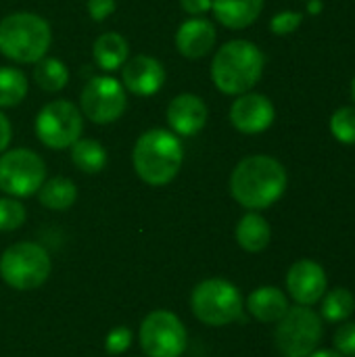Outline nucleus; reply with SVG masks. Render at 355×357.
<instances>
[{
  "instance_id": "nucleus-26",
  "label": "nucleus",
  "mask_w": 355,
  "mask_h": 357,
  "mask_svg": "<svg viewBox=\"0 0 355 357\" xmlns=\"http://www.w3.org/2000/svg\"><path fill=\"white\" fill-rule=\"evenodd\" d=\"M331 132L343 144H355V107H341L331 117Z\"/></svg>"
},
{
  "instance_id": "nucleus-27",
  "label": "nucleus",
  "mask_w": 355,
  "mask_h": 357,
  "mask_svg": "<svg viewBox=\"0 0 355 357\" xmlns=\"http://www.w3.org/2000/svg\"><path fill=\"white\" fill-rule=\"evenodd\" d=\"M25 222V207L15 197H0V232H13Z\"/></svg>"
},
{
  "instance_id": "nucleus-5",
  "label": "nucleus",
  "mask_w": 355,
  "mask_h": 357,
  "mask_svg": "<svg viewBox=\"0 0 355 357\" xmlns=\"http://www.w3.org/2000/svg\"><path fill=\"white\" fill-rule=\"evenodd\" d=\"M276 324L274 339L282 357H308L318 349L324 335L322 316L308 305L289 307Z\"/></svg>"
},
{
  "instance_id": "nucleus-25",
  "label": "nucleus",
  "mask_w": 355,
  "mask_h": 357,
  "mask_svg": "<svg viewBox=\"0 0 355 357\" xmlns=\"http://www.w3.org/2000/svg\"><path fill=\"white\" fill-rule=\"evenodd\" d=\"M27 77L17 67H0V109H10L27 96Z\"/></svg>"
},
{
  "instance_id": "nucleus-17",
  "label": "nucleus",
  "mask_w": 355,
  "mask_h": 357,
  "mask_svg": "<svg viewBox=\"0 0 355 357\" xmlns=\"http://www.w3.org/2000/svg\"><path fill=\"white\" fill-rule=\"evenodd\" d=\"M264 10V0H213L211 13L228 29H245L253 25Z\"/></svg>"
},
{
  "instance_id": "nucleus-7",
  "label": "nucleus",
  "mask_w": 355,
  "mask_h": 357,
  "mask_svg": "<svg viewBox=\"0 0 355 357\" xmlns=\"http://www.w3.org/2000/svg\"><path fill=\"white\" fill-rule=\"evenodd\" d=\"M50 255L36 243H17L0 257V276L17 291L42 287L50 276Z\"/></svg>"
},
{
  "instance_id": "nucleus-9",
  "label": "nucleus",
  "mask_w": 355,
  "mask_h": 357,
  "mask_svg": "<svg viewBox=\"0 0 355 357\" xmlns=\"http://www.w3.org/2000/svg\"><path fill=\"white\" fill-rule=\"evenodd\" d=\"M46 180V163L31 149H10L0 153V190L15 199L31 197Z\"/></svg>"
},
{
  "instance_id": "nucleus-35",
  "label": "nucleus",
  "mask_w": 355,
  "mask_h": 357,
  "mask_svg": "<svg viewBox=\"0 0 355 357\" xmlns=\"http://www.w3.org/2000/svg\"><path fill=\"white\" fill-rule=\"evenodd\" d=\"M352 96H354V100H355V79H354V84H352Z\"/></svg>"
},
{
  "instance_id": "nucleus-2",
  "label": "nucleus",
  "mask_w": 355,
  "mask_h": 357,
  "mask_svg": "<svg viewBox=\"0 0 355 357\" xmlns=\"http://www.w3.org/2000/svg\"><path fill=\"white\" fill-rule=\"evenodd\" d=\"M184 149L172 130L153 128L138 136L132 149V165L136 176L149 186L169 184L182 169Z\"/></svg>"
},
{
  "instance_id": "nucleus-34",
  "label": "nucleus",
  "mask_w": 355,
  "mask_h": 357,
  "mask_svg": "<svg viewBox=\"0 0 355 357\" xmlns=\"http://www.w3.org/2000/svg\"><path fill=\"white\" fill-rule=\"evenodd\" d=\"M308 357H343L339 351L335 349H316L314 354H310Z\"/></svg>"
},
{
  "instance_id": "nucleus-8",
  "label": "nucleus",
  "mask_w": 355,
  "mask_h": 357,
  "mask_svg": "<svg viewBox=\"0 0 355 357\" xmlns=\"http://www.w3.org/2000/svg\"><path fill=\"white\" fill-rule=\"evenodd\" d=\"M33 130L44 146L52 151H65L71 149L82 138L84 115L80 107H75L65 98L50 100L36 115Z\"/></svg>"
},
{
  "instance_id": "nucleus-30",
  "label": "nucleus",
  "mask_w": 355,
  "mask_h": 357,
  "mask_svg": "<svg viewBox=\"0 0 355 357\" xmlns=\"http://www.w3.org/2000/svg\"><path fill=\"white\" fill-rule=\"evenodd\" d=\"M132 343V333L123 326L111 331V335L107 337V351L109 354H121L130 347Z\"/></svg>"
},
{
  "instance_id": "nucleus-6",
  "label": "nucleus",
  "mask_w": 355,
  "mask_h": 357,
  "mask_svg": "<svg viewBox=\"0 0 355 357\" xmlns=\"http://www.w3.org/2000/svg\"><path fill=\"white\" fill-rule=\"evenodd\" d=\"M190 307L203 324L228 326L243 316V297L232 282L224 278H209L195 287Z\"/></svg>"
},
{
  "instance_id": "nucleus-24",
  "label": "nucleus",
  "mask_w": 355,
  "mask_h": 357,
  "mask_svg": "<svg viewBox=\"0 0 355 357\" xmlns=\"http://www.w3.org/2000/svg\"><path fill=\"white\" fill-rule=\"evenodd\" d=\"M320 301H322V310H320L322 320H328L333 324H341L354 316L355 297L349 289L337 287L333 291H326Z\"/></svg>"
},
{
  "instance_id": "nucleus-14",
  "label": "nucleus",
  "mask_w": 355,
  "mask_h": 357,
  "mask_svg": "<svg viewBox=\"0 0 355 357\" xmlns=\"http://www.w3.org/2000/svg\"><path fill=\"white\" fill-rule=\"evenodd\" d=\"M167 79L165 67L159 59L151 54H136L121 67V84L128 92L136 96L157 94Z\"/></svg>"
},
{
  "instance_id": "nucleus-10",
  "label": "nucleus",
  "mask_w": 355,
  "mask_h": 357,
  "mask_svg": "<svg viewBox=\"0 0 355 357\" xmlns=\"http://www.w3.org/2000/svg\"><path fill=\"white\" fill-rule=\"evenodd\" d=\"M128 107V96L123 84L111 75L92 77L80 94V111L86 119L98 126L117 121Z\"/></svg>"
},
{
  "instance_id": "nucleus-1",
  "label": "nucleus",
  "mask_w": 355,
  "mask_h": 357,
  "mask_svg": "<svg viewBox=\"0 0 355 357\" xmlns=\"http://www.w3.org/2000/svg\"><path fill=\"white\" fill-rule=\"evenodd\" d=\"M289 176L285 165L268 155H251L239 161L230 176V195L251 211L268 209L285 195Z\"/></svg>"
},
{
  "instance_id": "nucleus-33",
  "label": "nucleus",
  "mask_w": 355,
  "mask_h": 357,
  "mask_svg": "<svg viewBox=\"0 0 355 357\" xmlns=\"http://www.w3.org/2000/svg\"><path fill=\"white\" fill-rule=\"evenodd\" d=\"M10 138H13V126H10L8 117L0 109V153H4L8 149Z\"/></svg>"
},
{
  "instance_id": "nucleus-29",
  "label": "nucleus",
  "mask_w": 355,
  "mask_h": 357,
  "mask_svg": "<svg viewBox=\"0 0 355 357\" xmlns=\"http://www.w3.org/2000/svg\"><path fill=\"white\" fill-rule=\"evenodd\" d=\"M303 21V15L301 13H295V10H282L278 15L272 17L270 21V29L276 33V36H289L293 33Z\"/></svg>"
},
{
  "instance_id": "nucleus-3",
  "label": "nucleus",
  "mask_w": 355,
  "mask_h": 357,
  "mask_svg": "<svg viewBox=\"0 0 355 357\" xmlns=\"http://www.w3.org/2000/svg\"><path fill=\"white\" fill-rule=\"evenodd\" d=\"M264 67L266 56L257 44L249 40H230L213 54L211 82L220 92L241 96L251 92V88L262 79Z\"/></svg>"
},
{
  "instance_id": "nucleus-13",
  "label": "nucleus",
  "mask_w": 355,
  "mask_h": 357,
  "mask_svg": "<svg viewBox=\"0 0 355 357\" xmlns=\"http://www.w3.org/2000/svg\"><path fill=\"white\" fill-rule=\"evenodd\" d=\"M228 117L234 130L247 136H255L266 132L274 123L276 109L268 96L257 92H245L232 102Z\"/></svg>"
},
{
  "instance_id": "nucleus-36",
  "label": "nucleus",
  "mask_w": 355,
  "mask_h": 357,
  "mask_svg": "<svg viewBox=\"0 0 355 357\" xmlns=\"http://www.w3.org/2000/svg\"><path fill=\"white\" fill-rule=\"evenodd\" d=\"M354 357H355V356H354Z\"/></svg>"
},
{
  "instance_id": "nucleus-4",
  "label": "nucleus",
  "mask_w": 355,
  "mask_h": 357,
  "mask_svg": "<svg viewBox=\"0 0 355 357\" xmlns=\"http://www.w3.org/2000/svg\"><path fill=\"white\" fill-rule=\"evenodd\" d=\"M50 44L52 29L42 15L19 10L0 21V54L13 63L33 65L46 56Z\"/></svg>"
},
{
  "instance_id": "nucleus-11",
  "label": "nucleus",
  "mask_w": 355,
  "mask_h": 357,
  "mask_svg": "<svg viewBox=\"0 0 355 357\" xmlns=\"http://www.w3.org/2000/svg\"><path fill=\"white\" fill-rule=\"evenodd\" d=\"M140 345L149 357H180L186 349V328L167 310L151 312L140 324Z\"/></svg>"
},
{
  "instance_id": "nucleus-18",
  "label": "nucleus",
  "mask_w": 355,
  "mask_h": 357,
  "mask_svg": "<svg viewBox=\"0 0 355 357\" xmlns=\"http://www.w3.org/2000/svg\"><path fill=\"white\" fill-rule=\"evenodd\" d=\"M247 310L255 320H259L264 324H274L287 314L289 299L276 287H259L249 295Z\"/></svg>"
},
{
  "instance_id": "nucleus-20",
  "label": "nucleus",
  "mask_w": 355,
  "mask_h": 357,
  "mask_svg": "<svg viewBox=\"0 0 355 357\" xmlns=\"http://www.w3.org/2000/svg\"><path fill=\"white\" fill-rule=\"evenodd\" d=\"M234 234H236V243L241 249L249 253H262L270 245L272 228L264 215H259L257 211H249L239 220Z\"/></svg>"
},
{
  "instance_id": "nucleus-28",
  "label": "nucleus",
  "mask_w": 355,
  "mask_h": 357,
  "mask_svg": "<svg viewBox=\"0 0 355 357\" xmlns=\"http://www.w3.org/2000/svg\"><path fill=\"white\" fill-rule=\"evenodd\" d=\"M335 351H339L343 357L355 356V322H341V326L337 328L335 337Z\"/></svg>"
},
{
  "instance_id": "nucleus-22",
  "label": "nucleus",
  "mask_w": 355,
  "mask_h": 357,
  "mask_svg": "<svg viewBox=\"0 0 355 357\" xmlns=\"http://www.w3.org/2000/svg\"><path fill=\"white\" fill-rule=\"evenodd\" d=\"M71 161L84 174H98L107 165V149L94 138H80L71 146Z\"/></svg>"
},
{
  "instance_id": "nucleus-21",
  "label": "nucleus",
  "mask_w": 355,
  "mask_h": 357,
  "mask_svg": "<svg viewBox=\"0 0 355 357\" xmlns=\"http://www.w3.org/2000/svg\"><path fill=\"white\" fill-rule=\"evenodd\" d=\"M38 199L50 211H67L77 201V186L65 176H54L50 180H44L38 190Z\"/></svg>"
},
{
  "instance_id": "nucleus-12",
  "label": "nucleus",
  "mask_w": 355,
  "mask_h": 357,
  "mask_svg": "<svg viewBox=\"0 0 355 357\" xmlns=\"http://www.w3.org/2000/svg\"><path fill=\"white\" fill-rule=\"evenodd\" d=\"M287 291L297 305H316L328 291L326 270L314 259H299L287 272Z\"/></svg>"
},
{
  "instance_id": "nucleus-15",
  "label": "nucleus",
  "mask_w": 355,
  "mask_h": 357,
  "mask_svg": "<svg viewBox=\"0 0 355 357\" xmlns=\"http://www.w3.org/2000/svg\"><path fill=\"white\" fill-rule=\"evenodd\" d=\"M209 109L205 100L192 92H182L174 96L167 105V126L176 136H197L207 126Z\"/></svg>"
},
{
  "instance_id": "nucleus-23",
  "label": "nucleus",
  "mask_w": 355,
  "mask_h": 357,
  "mask_svg": "<svg viewBox=\"0 0 355 357\" xmlns=\"http://www.w3.org/2000/svg\"><path fill=\"white\" fill-rule=\"evenodd\" d=\"M33 65V82L44 92H61L69 84V69L61 59L44 56Z\"/></svg>"
},
{
  "instance_id": "nucleus-32",
  "label": "nucleus",
  "mask_w": 355,
  "mask_h": 357,
  "mask_svg": "<svg viewBox=\"0 0 355 357\" xmlns=\"http://www.w3.org/2000/svg\"><path fill=\"white\" fill-rule=\"evenodd\" d=\"M213 0H180V8L190 17H201L211 10Z\"/></svg>"
},
{
  "instance_id": "nucleus-31",
  "label": "nucleus",
  "mask_w": 355,
  "mask_h": 357,
  "mask_svg": "<svg viewBox=\"0 0 355 357\" xmlns=\"http://www.w3.org/2000/svg\"><path fill=\"white\" fill-rule=\"evenodd\" d=\"M86 6H88V15L100 23V21H107L115 13L117 0H88Z\"/></svg>"
},
{
  "instance_id": "nucleus-19",
  "label": "nucleus",
  "mask_w": 355,
  "mask_h": 357,
  "mask_svg": "<svg viewBox=\"0 0 355 357\" xmlns=\"http://www.w3.org/2000/svg\"><path fill=\"white\" fill-rule=\"evenodd\" d=\"M92 56L103 71H117L130 59V44L121 33L105 31L94 40Z\"/></svg>"
},
{
  "instance_id": "nucleus-16",
  "label": "nucleus",
  "mask_w": 355,
  "mask_h": 357,
  "mask_svg": "<svg viewBox=\"0 0 355 357\" xmlns=\"http://www.w3.org/2000/svg\"><path fill=\"white\" fill-rule=\"evenodd\" d=\"M218 40L216 25L209 19L192 17L180 23L176 31V48L186 59H203L207 56Z\"/></svg>"
}]
</instances>
